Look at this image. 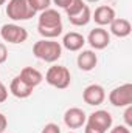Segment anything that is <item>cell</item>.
<instances>
[{
  "label": "cell",
  "mask_w": 132,
  "mask_h": 133,
  "mask_svg": "<svg viewBox=\"0 0 132 133\" xmlns=\"http://www.w3.org/2000/svg\"><path fill=\"white\" fill-rule=\"evenodd\" d=\"M62 19L56 9H45L40 12L37 20V33L45 39H55L62 34Z\"/></svg>",
  "instance_id": "6da1fadb"
},
{
  "label": "cell",
  "mask_w": 132,
  "mask_h": 133,
  "mask_svg": "<svg viewBox=\"0 0 132 133\" xmlns=\"http://www.w3.org/2000/svg\"><path fill=\"white\" fill-rule=\"evenodd\" d=\"M33 54L44 61V62H56L62 56V46L59 42H55L51 39H42L37 40L33 45Z\"/></svg>",
  "instance_id": "7a4b0ae2"
},
{
  "label": "cell",
  "mask_w": 132,
  "mask_h": 133,
  "mask_svg": "<svg viewBox=\"0 0 132 133\" xmlns=\"http://www.w3.org/2000/svg\"><path fill=\"white\" fill-rule=\"evenodd\" d=\"M36 11L30 6L28 0H9L6 5V16L14 22L30 20Z\"/></svg>",
  "instance_id": "3957f363"
},
{
  "label": "cell",
  "mask_w": 132,
  "mask_h": 133,
  "mask_svg": "<svg viewBox=\"0 0 132 133\" xmlns=\"http://www.w3.org/2000/svg\"><path fill=\"white\" fill-rule=\"evenodd\" d=\"M45 81L51 87L59 88V90H64V88H67L70 85V82H71V74H70V71H68L67 66L53 65V66H50L48 71L45 73Z\"/></svg>",
  "instance_id": "277c9868"
},
{
  "label": "cell",
  "mask_w": 132,
  "mask_h": 133,
  "mask_svg": "<svg viewBox=\"0 0 132 133\" xmlns=\"http://www.w3.org/2000/svg\"><path fill=\"white\" fill-rule=\"evenodd\" d=\"M0 36L5 42L17 45V43H23L28 39V31L17 23H5L0 28Z\"/></svg>",
  "instance_id": "5b68a950"
},
{
  "label": "cell",
  "mask_w": 132,
  "mask_h": 133,
  "mask_svg": "<svg viewBox=\"0 0 132 133\" xmlns=\"http://www.w3.org/2000/svg\"><path fill=\"white\" fill-rule=\"evenodd\" d=\"M109 102L113 107H128L132 104V84H123L109 93Z\"/></svg>",
  "instance_id": "8992f818"
},
{
  "label": "cell",
  "mask_w": 132,
  "mask_h": 133,
  "mask_svg": "<svg viewBox=\"0 0 132 133\" xmlns=\"http://www.w3.org/2000/svg\"><path fill=\"white\" fill-rule=\"evenodd\" d=\"M112 122H113L112 115L107 110L93 111L90 116H87V121H86V124H89V125H92V127H95V129H98V130H101L104 133L112 127Z\"/></svg>",
  "instance_id": "52a82bcc"
},
{
  "label": "cell",
  "mask_w": 132,
  "mask_h": 133,
  "mask_svg": "<svg viewBox=\"0 0 132 133\" xmlns=\"http://www.w3.org/2000/svg\"><path fill=\"white\" fill-rule=\"evenodd\" d=\"M86 121H87V115L82 108L71 107L64 113V122L68 129H79L86 125Z\"/></svg>",
  "instance_id": "ba28073f"
},
{
  "label": "cell",
  "mask_w": 132,
  "mask_h": 133,
  "mask_svg": "<svg viewBox=\"0 0 132 133\" xmlns=\"http://www.w3.org/2000/svg\"><path fill=\"white\" fill-rule=\"evenodd\" d=\"M82 99L87 105H101L106 99V91L98 84H92L84 88L82 91Z\"/></svg>",
  "instance_id": "9c48e42d"
},
{
  "label": "cell",
  "mask_w": 132,
  "mask_h": 133,
  "mask_svg": "<svg viewBox=\"0 0 132 133\" xmlns=\"http://www.w3.org/2000/svg\"><path fill=\"white\" fill-rule=\"evenodd\" d=\"M87 42L90 43V46L92 48H95V50H104L109 43H110V34L107 33L104 28H95V30H92L89 36H87Z\"/></svg>",
  "instance_id": "30bf717a"
},
{
  "label": "cell",
  "mask_w": 132,
  "mask_h": 133,
  "mask_svg": "<svg viewBox=\"0 0 132 133\" xmlns=\"http://www.w3.org/2000/svg\"><path fill=\"white\" fill-rule=\"evenodd\" d=\"M92 19L95 20V23L99 26H106V25H110V22L115 19V9L109 5H101L95 9Z\"/></svg>",
  "instance_id": "8fae6325"
},
{
  "label": "cell",
  "mask_w": 132,
  "mask_h": 133,
  "mask_svg": "<svg viewBox=\"0 0 132 133\" xmlns=\"http://www.w3.org/2000/svg\"><path fill=\"white\" fill-rule=\"evenodd\" d=\"M76 64L79 66V70H82V71H92L98 64V57L92 50H82L78 54Z\"/></svg>",
  "instance_id": "7c38bea8"
},
{
  "label": "cell",
  "mask_w": 132,
  "mask_h": 133,
  "mask_svg": "<svg viewBox=\"0 0 132 133\" xmlns=\"http://www.w3.org/2000/svg\"><path fill=\"white\" fill-rule=\"evenodd\" d=\"M33 90L34 88H31L30 85H27L19 76H16V77L11 81V84H9V91H11L16 98H19V99H25V98L31 96Z\"/></svg>",
  "instance_id": "4fadbf2b"
},
{
  "label": "cell",
  "mask_w": 132,
  "mask_h": 133,
  "mask_svg": "<svg viewBox=\"0 0 132 133\" xmlns=\"http://www.w3.org/2000/svg\"><path fill=\"white\" fill-rule=\"evenodd\" d=\"M19 77H20V79H22L27 85H30L31 88L37 87V85L44 81L42 73H40L39 70L33 68V66H25V68H22V71H20Z\"/></svg>",
  "instance_id": "5bb4252c"
},
{
  "label": "cell",
  "mask_w": 132,
  "mask_h": 133,
  "mask_svg": "<svg viewBox=\"0 0 132 133\" xmlns=\"http://www.w3.org/2000/svg\"><path fill=\"white\" fill-rule=\"evenodd\" d=\"M109 26H110V33L117 37H128L132 31L131 22L128 19H121V17H115Z\"/></svg>",
  "instance_id": "9a60e30c"
},
{
  "label": "cell",
  "mask_w": 132,
  "mask_h": 133,
  "mask_svg": "<svg viewBox=\"0 0 132 133\" xmlns=\"http://www.w3.org/2000/svg\"><path fill=\"white\" fill-rule=\"evenodd\" d=\"M84 43H86L84 36L79 34V33H75V31L67 33L64 36V39H62V45H64V48H67L68 51H79L84 46Z\"/></svg>",
  "instance_id": "2e32d148"
},
{
  "label": "cell",
  "mask_w": 132,
  "mask_h": 133,
  "mask_svg": "<svg viewBox=\"0 0 132 133\" xmlns=\"http://www.w3.org/2000/svg\"><path fill=\"white\" fill-rule=\"evenodd\" d=\"M90 19H92V12H90V8L86 5L78 14H75V16H71V17H68V20H70V23L71 25H75V26H86L89 22H90Z\"/></svg>",
  "instance_id": "e0dca14e"
},
{
  "label": "cell",
  "mask_w": 132,
  "mask_h": 133,
  "mask_svg": "<svg viewBox=\"0 0 132 133\" xmlns=\"http://www.w3.org/2000/svg\"><path fill=\"white\" fill-rule=\"evenodd\" d=\"M86 6V3L82 2V0H71L70 2V5L65 8V12L68 17H71V16H75V14H78L82 8Z\"/></svg>",
  "instance_id": "ac0fdd59"
},
{
  "label": "cell",
  "mask_w": 132,
  "mask_h": 133,
  "mask_svg": "<svg viewBox=\"0 0 132 133\" xmlns=\"http://www.w3.org/2000/svg\"><path fill=\"white\" fill-rule=\"evenodd\" d=\"M28 3H30V6L33 8L36 12H37V11L42 12V11H45V9L50 8L51 0H28Z\"/></svg>",
  "instance_id": "d6986e66"
},
{
  "label": "cell",
  "mask_w": 132,
  "mask_h": 133,
  "mask_svg": "<svg viewBox=\"0 0 132 133\" xmlns=\"http://www.w3.org/2000/svg\"><path fill=\"white\" fill-rule=\"evenodd\" d=\"M40 133H61V127H59L58 124H55V122H48V124L42 129Z\"/></svg>",
  "instance_id": "ffe728a7"
},
{
  "label": "cell",
  "mask_w": 132,
  "mask_h": 133,
  "mask_svg": "<svg viewBox=\"0 0 132 133\" xmlns=\"http://www.w3.org/2000/svg\"><path fill=\"white\" fill-rule=\"evenodd\" d=\"M124 122H126V127H132V105L126 107V111H124Z\"/></svg>",
  "instance_id": "44dd1931"
},
{
  "label": "cell",
  "mask_w": 132,
  "mask_h": 133,
  "mask_svg": "<svg viewBox=\"0 0 132 133\" xmlns=\"http://www.w3.org/2000/svg\"><path fill=\"white\" fill-rule=\"evenodd\" d=\"M6 59H8V50H6L5 43H2V42H0V65H2V64H5V62H6Z\"/></svg>",
  "instance_id": "7402d4cb"
},
{
  "label": "cell",
  "mask_w": 132,
  "mask_h": 133,
  "mask_svg": "<svg viewBox=\"0 0 132 133\" xmlns=\"http://www.w3.org/2000/svg\"><path fill=\"white\" fill-rule=\"evenodd\" d=\"M110 133H131V130L126 125H117V127H113L110 130Z\"/></svg>",
  "instance_id": "603a6c76"
},
{
  "label": "cell",
  "mask_w": 132,
  "mask_h": 133,
  "mask_svg": "<svg viewBox=\"0 0 132 133\" xmlns=\"http://www.w3.org/2000/svg\"><path fill=\"white\" fill-rule=\"evenodd\" d=\"M6 125H8V119L3 113H0V133H3L6 130Z\"/></svg>",
  "instance_id": "cb8c5ba5"
},
{
  "label": "cell",
  "mask_w": 132,
  "mask_h": 133,
  "mask_svg": "<svg viewBox=\"0 0 132 133\" xmlns=\"http://www.w3.org/2000/svg\"><path fill=\"white\" fill-rule=\"evenodd\" d=\"M70 2H71V0H53V3H55L58 8H62V9H65L67 6L70 5Z\"/></svg>",
  "instance_id": "d4e9b609"
},
{
  "label": "cell",
  "mask_w": 132,
  "mask_h": 133,
  "mask_svg": "<svg viewBox=\"0 0 132 133\" xmlns=\"http://www.w3.org/2000/svg\"><path fill=\"white\" fill-rule=\"evenodd\" d=\"M6 98H8V90H6V87L3 85V87L0 88V104H2V102H5Z\"/></svg>",
  "instance_id": "484cf974"
},
{
  "label": "cell",
  "mask_w": 132,
  "mask_h": 133,
  "mask_svg": "<svg viewBox=\"0 0 132 133\" xmlns=\"http://www.w3.org/2000/svg\"><path fill=\"white\" fill-rule=\"evenodd\" d=\"M84 133H104L98 130V129H95V127H92V125H89V124H86V129H84Z\"/></svg>",
  "instance_id": "4316f807"
},
{
  "label": "cell",
  "mask_w": 132,
  "mask_h": 133,
  "mask_svg": "<svg viewBox=\"0 0 132 133\" xmlns=\"http://www.w3.org/2000/svg\"><path fill=\"white\" fill-rule=\"evenodd\" d=\"M5 3H6V0H0V6H2V5H5Z\"/></svg>",
  "instance_id": "83f0119b"
},
{
  "label": "cell",
  "mask_w": 132,
  "mask_h": 133,
  "mask_svg": "<svg viewBox=\"0 0 132 133\" xmlns=\"http://www.w3.org/2000/svg\"><path fill=\"white\" fill-rule=\"evenodd\" d=\"M87 2H90V3H97V2H99V0H87Z\"/></svg>",
  "instance_id": "f1b7e54d"
},
{
  "label": "cell",
  "mask_w": 132,
  "mask_h": 133,
  "mask_svg": "<svg viewBox=\"0 0 132 133\" xmlns=\"http://www.w3.org/2000/svg\"><path fill=\"white\" fill-rule=\"evenodd\" d=\"M2 87H3V82H2V81H0V88H2Z\"/></svg>",
  "instance_id": "f546056e"
},
{
  "label": "cell",
  "mask_w": 132,
  "mask_h": 133,
  "mask_svg": "<svg viewBox=\"0 0 132 133\" xmlns=\"http://www.w3.org/2000/svg\"><path fill=\"white\" fill-rule=\"evenodd\" d=\"M70 133H75V132H70Z\"/></svg>",
  "instance_id": "4dcf8cb0"
}]
</instances>
